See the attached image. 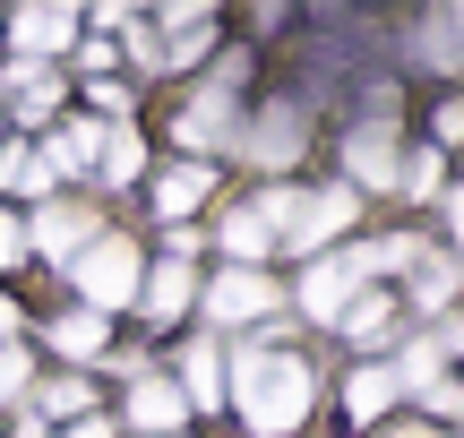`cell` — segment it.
I'll list each match as a JSON object with an SVG mask.
<instances>
[{"label":"cell","instance_id":"obj_18","mask_svg":"<svg viewBox=\"0 0 464 438\" xmlns=\"http://www.w3.org/2000/svg\"><path fill=\"white\" fill-rule=\"evenodd\" d=\"M335 327H344L353 344H362V336H387V327H396V301H387V292H353Z\"/></svg>","mask_w":464,"mask_h":438},{"label":"cell","instance_id":"obj_33","mask_svg":"<svg viewBox=\"0 0 464 438\" xmlns=\"http://www.w3.org/2000/svg\"><path fill=\"white\" fill-rule=\"evenodd\" d=\"M387 438H439V430H421V422H404V430H387Z\"/></svg>","mask_w":464,"mask_h":438},{"label":"cell","instance_id":"obj_7","mask_svg":"<svg viewBox=\"0 0 464 438\" xmlns=\"http://www.w3.org/2000/svg\"><path fill=\"white\" fill-rule=\"evenodd\" d=\"M353 292H362V284H353V267H344V258H318V267L301 275V309H310V319H344V301H353Z\"/></svg>","mask_w":464,"mask_h":438},{"label":"cell","instance_id":"obj_10","mask_svg":"<svg viewBox=\"0 0 464 438\" xmlns=\"http://www.w3.org/2000/svg\"><path fill=\"white\" fill-rule=\"evenodd\" d=\"M69 34H78V17H69V9H17L9 17V43L17 52H61Z\"/></svg>","mask_w":464,"mask_h":438},{"label":"cell","instance_id":"obj_19","mask_svg":"<svg viewBox=\"0 0 464 438\" xmlns=\"http://www.w3.org/2000/svg\"><path fill=\"white\" fill-rule=\"evenodd\" d=\"M404 258H413V241H362V250H344V267H353V284L370 292V275L404 267Z\"/></svg>","mask_w":464,"mask_h":438},{"label":"cell","instance_id":"obj_25","mask_svg":"<svg viewBox=\"0 0 464 438\" xmlns=\"http://www.w3.org/2000/svg\"><path fill=\"white\" fill-rule=\"evenodd\" d=\"M198 52H207V17H189V26H172V43L155 52V61H172V69H189V61H198Z\"/></svg>","mask_w":464,"mask_h":438},{"label":"cell","instance_id":"obj_13","mask_svg":"<svg viewBox=\"0 0 464 438\" xmlns=\"http://www.w3.org/2000/svg\"><path fill=\"white\" fill-rule=\"evenodd\" d=\"M95 155H103V129H86V120H69V129H52L44 164H52V181H61V172H86Z\"/></svg>","mask_w":464,"mask_h":438},{"label":"cell","instance_id":"obj_24","mask_svg":"<svg viewBox=\"0 0 464 438\" xmlns=\"http://www.w3.org/2000/svg\"><path fill=\"white\" fill-rule=\"evenodd\" d=\"M439 378H448V370H439V344H413V353L396 361V387H413V395H430Z\"/></svg>","mask_w":464,"mask_h":438},{"label":"cell","instance_id":"obj_26","mask_svg":"<svg viewBox=\"0 0 464 438\" xmlns=\"http://www.w3.org/2000/svg\"><path fill=\"white\" fill-rule=\"evenodd\" d=\"M44 112H52V78L26 69V86H17V120H44Z\"/></svg>","mask_w":464,"mask_h":438},{"label":"cell","instance_id":"obj_2","mask_svg":"<svg viewBox=\"0 0 464 438\" xmlns=\"http://www.w3.org/2000/svg\"><path fill=\"white\" fill-rule=\"evenodd\" d=\"M69 275H78L86 309H95V319H103V309L138 301V275H147V267H138V250H130V241H121V233H95V241H86L78 258H69Z\"/></svg>","mask_w":464,"mask_h":438},{"label":"cell","instance_id":"obj_12","mask_svg":"<svg viewBox=\"0 0 464 438\" xmlns=\"http://www.w3.org/2000/svg\"><path fill=\"white\" fill-rule=\"evenodd\" d=\"M138 309H147L155 327H172V319L189 309V267H155L147 284H138Z\"/></svg>","mask_w":464,"mask_h":438},{"label":"cell","instance_id":"obj_17","mask_svg":"<svg viewBox=\"0 0 464 438\" xmlns=\"http://www.w3.org/2000/svg\"><path fill=\"white\" fill-rule=\"evenodd\" d=\"M396 370H353V387H344V405H353V422H379L387 405H396Z\"/></svg>","mask_w":464,"mask_h":438},{"label":"cell","instance_id":"obj_23","mask_svg":"<svg viewBox=\"0 0 464 438\" xmlns=\"http://www.w3.org/2000/svg\"><path fill=\"white\" fill-rule=\"evenodd\" d=\"M0 181L26 189V198H44V189H52V164H44V155H26V147H9V155H0Z\"/></svg>","mask_w":464,"mask_h":438},{"label":"cell","instance_id":"obj_3","mask_svg":"<svg viewBox=\"0 0 464 438\" xmlns=\"http://www.w3.org/2000/svg\"><path fill=\"white\" fill-rule=\"evenodd\" d=\"M266 215H276V241H293V250H327L335 233L353 224V189H310V198H266Z\"/></svg>","mask_w":464,"mask_h":438},{"label":"cell","instance_id":"obj_28","mask_svg":"<svg viewBox=\"0 0 464 438\" xmlns=\"http://www.w3.org/2000/svg\"><path fill=\"white\" fill-rule=\"evenodd\" d=\"M396 181L413 189V198H430V189H439V155H413V172H396Z\"/></svg>","mask_w":464,"mask_h":438},{"label":"cell","instance_id":"obj_5","mask_svg":"<svg viewBox=\"0 0 464 438\" xmlns=\"http://www.w3.org/2000/svg\"><path fill=\"white\" fill-rule=\"evenodd\" d=\"M232 129H241V120H232V103H224V95H198L181 120H172V138H181L189 155H216V147H232Z\"/></svg>","mask_w":464,"mask_h":438},{"label":"cell","instance_id":"obj_11","mask_svg":"<svg viewBox=\"0 0 464 438\" xmlns=\"http://www.w3.org/2000/svg\"><path fill=\"white\" fill-rule=\"evenodd\" d=\"M249 155H258V164H293V155H301V112H293V103H276V112L249 129Z\"/></svg>","mask_w":464,"mask_h":438},{"label":"cell","instance_id":"obj_6","mask_svg":"<svg viewBox=\"0 0 464 438\" xmlns=\"http://www.w3.org/2000/svg\"><path fill=\"white\" fill-rule=\"evenodd\" d=\"M130 422L147 430V438H172V430L189 422V405H181L172 378H138V387H130Z\"/></svg>","mask_w":464,"mask_h":438},{"label":"cell","instance_id":"obj_34","mask_svg":"<svg viewBox=\"0 0 464 438\" xmlns=\"http://www.w3.org/2000/svg\"><path fill=\"white\" fill-rule=\"evenodd\" d=\"M448 215H456V241H464V189H456V206H448Z\"/></svg>","mask_w":464,"mask_h":438},{"label":"cell","instance_id":"obj_32","mask_svg":"<svg viewBox=\"0 0 464 438\" xmlns=\"http://www.w3.org/2000/svg\"><path fill=\"white\" fill-rule=\"evenodd\" d=\"M69 438H112V422H95V413H86V422H78V430H69Z\"/></svg>","mask_w":464,"mask_h":438},{"label":"cell","instance_id":"obj_16","mask_svg":"<svg viewBox=\"0 0 464 438\" xmlns=\"http://www.w3.org/2000/svg\"><path fill=\"white\" fill-rule=\"evenodd\" d=\"M198 198H207V164H172L164 181H155V215H172V224H181Z\"/></svg>","mask_w":464,"mask_h":438},{"label":"cell","instance_id":"obj_35","mask_svg":"<svg viewBox=\"0 0 464 438\" xmlns=\"http://www.w3.org/2000/svg\"><path fill=\"white\" fill-rule=\"evenodd\" d=\"M17 438H44V422H17Z\"/></svg>","mask_w":464,"mask_h":438},{"label":"cell","instance_id":"obj_9","mask_svg":"<svg viewBox=\"0 0 464 438\" xmlns=\"http://www.w3.org/2000/svg\"><path fill=\"white\" fill-rule=\"evenodd\" d=\"M344 172L362 189H387V181H396V147H387V129H353L344 138Z\"/></svg>","mask_w":464,"mask_h":438},{"label":"cell","instance_id":"obj_29","mask_svg":"<svg viewBox=\"0 0 464 438\" xmlns=\"http://www.w3.org/2000/svg\"><path fill=\"white\" fill-rule=\"evenodd\" d=\"M0 395H26V353H9V344H0Z\"/></svg>","mask_w":464,"mask_h":438},{"label":"cell","instance_id":"obj_27","mask_svg":"<svg viewBox=\"0 0 464 438\" xmlns=\"http://www.w3.org/2000/svg\"><path fill=\"white\" fill-rule=\"evenodd\" d=\"M44 413H95V405H86V378H52V387H44Z\"/></svg>","mask_w":464,"mask_h":438},{"label":"cell","instance_id":"obj_31","mask_svg":"<svg viewBox=\"0 0 464 438\" xmlns=\"http://www.w3.org/2000/svg\"><path fill=\"white\" fill-rule=\"evenodd\" d=\"M430 413H456V422H464V387H456V378H439V387H430Z\"/></svg>","mask_w":464,"mask_h":438},{"label":"cell","instance_id":"obj_22","mask_svg":"<svg viewBox=\"0 0 464 438\" xmlns=\"http://www.w3.org/2000/svg\"><path fill=\"white\" fill-rule=\"evenodd\" d=\"M413 301L421 309H448L456 301V258H421V267H413Z\"/></svg>","mask_w":464,"mask_h":438},{"label":"cell","instance_id":"obj_4","mask_svg":"<svg viewBox=\"0 0 464 438\" xmlns=\"http://www.w3.org/2000/svg\"><path fill=\"white\" fill-rule=\"evenodd\" d=\"M266 309H276V284H266L258 267H232V275L207 284V319L216 327H249V319H266Z\"/></svg>","mask_w":464,"mask_h":438},{"label":"cell","instance_id":"obj_1","mask_svg":"<svg viewBox=\"0 0 464 438\" xmlns=\"http://www.w3.org/2000/svg\"><path fill=\"white\" fill-rule=\"evenodd\" d=\"M232 413H241L249 430H266V438H284V430H301V413H310V370H301L293 353H276V344H232Z\"/></svg>","mask_w":464,"mask_h":438},{"label":"cell","instance_id":"obj_8","mask_svg":"<svg viewBox=\"0 0 464 438\" xmlns=\"http://www.w3.org/2000/svg\"><path fill=\"white\" fill-rule=\"evenodd\" d=\"M26 241H34V250H52V258H78L86 241H95V215H86V206H44Z\"/></svg>","mask_w":464,"mask_h":438},{"label":"cell","instance_id":"obj_14","mask_svg":"<svg viewBox=\"0 0 464 438\" xmlns=\"http://www.w3.org/2000/svg\"><path fill=\"white\" fill-rule=\"evenodd\" d=\"M266 241H276V215H266V198H249V206H232V215H224V250H232V258H258Z\"/></svg>","mask_w":464,"mask_h":438},{"label":"cell","instance_id":"obj_20","mask_svg":"<svg viewBox=\"0 0 464 438\" xmlns=\"http://www.w3.org/2000/svg\"><path fill=\"white\" fill-rule=\"evenodd\" d=\"M52 344H61L69 361H95L112 336H103V319H95V309H78V319H61V327H52Z\"/></svg>","mask_w":464,"mask_h":438},{"label":"cell","instance_id":"obj_30","mask_svg":"<svg viewBox=\"0 0 464 438\" xmlns=\"http://www.w3.org/2000/svg\"><path fill=\"white\" fill-rule=\"evenodd\" d=\"M17 250H26V233H17V215L0 206V267H17Z\"/></svg>","mask_w":464,"mask_h":438},{"label":"cell","instance_id":"obj_21","mask_svg":"<svg viewBox=\"0 0 464 438\" xmlns=\"http://www.w3.org/2000/svg\"><path fill=\"white\" fill-rule=\"evenodd\" d=\"M138 164H147V147H138L130 129H103V155H95L103 181H138Z\"/></svg>","mask_w":464,"mask_h":438},{"label":"cell","instance_id":"obj_15","mask_svg":"<svg viewBox=\"0 0 464 438\" xmlns=\"http://www.w3.org/2000/svg\"><path fill=\"white\" fill-rule=\"evenodd\" d=\"M181 387H189V405H198V413H216V405H224V353H216V344H189Z\"/></svg>","mask_w":464,"mask_h":438}]
</instances>
